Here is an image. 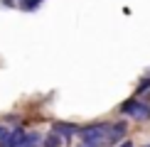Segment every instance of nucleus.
Segmentation results:
<instances>
[{"mask_svg": "<svg viewBox=\"0 0 150 147\" xmlns=\"http://www.w3.org/2000/svg\"><path fill=\"white\" fill-rule=\"evenodd\" d=\"M145 91H150V76H148V78H143L140 86H138V93H145Z\"/></svg>", "mask_w": 150, "mask_h": 147, "instance_id": "9d476101", "label": "nucleus"}, {"mask_svg": "<svg viewBox=\"0 0 150 147\" xmlns=\"http://www.w3.org/2000/svg\"><path fill=\"white\" fill-rule=\"evenodd\" d=\"M118 147H133V142H130V140H126V142H121Z\"/></svg>", "mask_w": 150, "mask_h": 147, "instance_id": "9b49d317", "label": "nucleus"}, {"mask_svg": "<svg viewBox=\"0 0 150 147\" xmlns=\"http://www.w3.org/2000/svg\"><path fill=\"white\" fill-rule=\"evenodd\" d=\"M40 147H62V137H59L57 132H52V135H47V137L42 140Z\"/></svg>", "mask_w": 150, "mask_h": 147, "instance_id": "0eeeda50", "label": "nucleus"}, {"mask_svg": "<svg viewBox=\"0 0 150 147\" xmlns=\"http://www.w3.org/2000/svg\"><path fill=\"white\" fill-rule=\"evenodd\" d=\"M40 3H42V0H22V10H37Z\"/></svg>", "mask_w": 150, "mask_h": 147, "instance_id": "1a4fd4ad", "label": "nucleus"}, {"mask_svg": "<svg viewBox=\"0 0 150 147\" xmlns=\"http://www.w3.org/2000/svg\"><path fill=\"white\" fill-rule=\"evenodd\" d=\"M108 132L111 123H93V125L79 127V137L86 147H108Z\"/></svg>", "mask_w": 150, "mask_h": 147, "instance_id": "f257e3e1", "label": "nucleus"}, {"mask_svg": "<svg viewBox=\"0 0 150 147\" xmlns=\"http://www.w3.org/2000/svg\"><path fill=\"white\" fill-rule=\"evenodd\" d=\"M133 115L135 120H148L150 118V106H145V103H135V108H133Z\"/></svg>", "mask_w": 150, "mask_h": 147, "instance_id": "423d86ee", "label": "nucleus"}, {"mask_svg": "<svg viewBox=\"0 0 150 147\" xmlns=\"http://www.w3.org/2000/svg\"><path fill=\"white\" fill-rule=\"evenodd\" d=\"M25 135H27V132H25L22 127H12V130H8L3 137H0V147H20Z\"/></svg>", "mask_w": 150, "mask_h": 147, "instance_id": "f03ea898", "label": "nucleus"}, {"mask_svg": "<svg viewBox=\"0 0 150 147\" xmlns=\"http://www.w3.org/2000/svg\"><path fill=\"white\" fill-rule=\"evenodd\" d=\"M135 103H138L135 98H130V101H126V103L121 106V113H123V115H130V113H133V108H135Z\"/></svg>", "mask_w": 150, "mask_h": 147, "instance_id": "6e6552de", "label": "nucleus"}, {"mask_svg": "<svg viewBox=\"0 0 150 147\" xmlns=\"http://www.w3.org/2000/svg\"><path fill=\"white\" fill-rule=\"evenodd\" d=\"M42 140H45V137H42L40 132H27V135L22 137L20 147H40V145H42Z\"/></svg>", "mask_w": 150, "mask_h": 147, "instance_id": "39448f33", "label": "nucleus"}, {"mask_svg": "<svg viewBox=\"0 0 150 147\" xmlns=\"http://www.w3.org/2000/svg\"><path fill=\"white\" fill-rule=\"evenodd\" d=\"M126 130L128 125L126 123H111V132H108V147L111 145H118L123 137H126Z\"/></svg>", "mask_w": 150, "mask_h": 147, "instance_id": "7ed1b4c3", "label": "nucleus"}, {"mask_svg": "<svg viewBox=\"0 0 150 147\" xmlns=\"http://www.w3.org/2000/svg\"><path fill=\"white\" fill-rule=\"evenodd\" d=\"M5 132H8V127H5V125H0V137H3Z\"/></svg>", "mask_w": 150, "mask_h": 147, "instance_id": "f8f14e48", "label": "nucleus"}, {"mask_svg": "<svg viewBox=\"0 0 150 147\" xmlns=\"http://www.w3.org/2000/svg\"><path fill=\"white\" fill-rule=\"evenodd\" d=\"M143 147H150V145H143Z\"/></svg>", "mask_w": 150, "mask_h": 147, "instance_id": "ddd939ff", "label": "nucleus"}, {"mask_svg": "<svg viewBox=\"0 0 150 147\" xmlns=\"http://www.w3.org/2000/svg\"><path fill=\"white\" fill-rule=\"evenodd\" d=\"M54 132H57L59 137H67V142H69L71 135H74V132H79V127H76V125H71V123H57V125H54Z\"/></svg>", "mask_w": 150, "mask_h": 147, "instance_id": "20e7f679", "label": "nucleus"}, {"mask_svg": "<svg viewBox=\"0 0 150 147\" xmlns=\"http://www.w3.org/2000/svg\"><path fill=\"white\" fill-rule=\"evenodd\" d=\"M81 147H86V145H81Z\"/></svg>", "mask_w": 150, "mask_h": 147, "instance_id": "4468645a", "label": "nucleus"}]
</instances>
